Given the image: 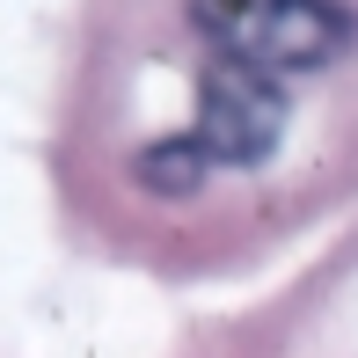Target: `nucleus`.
Wrapping results in <instances>:
<instances>
[{
    "mask_svg": "<svg viewBox=\"0 0 358 358\" xmlns=\"http://www.w3.org/2000/svg\"><path fill=\"white\" fill-rule=\"evenodd\" d=\"M205 44L256 73H300L344 44V15L329 0H190Z\"/></svg>",
    "mask_w": 358,
    "mask_h": 358,
    "instance_id": "nucleus-1",
    "label": "nucleus"
},
{
    "mask_svg": "<svg viewBox=\"0 0 358 358\" xmlns=\"http://www.w3.org/2000/svg\"><path fill=\"white\" fill-rule=\"evenodd\" d=\"M285 132V88L256 66H234V59H213L198 95V146L205 161H227V169H256L271 161V146Z\"/></svg>",
    "mask_w": 358,
    "mask_h": 358,
    "instance_id": "nucleus-2",
    "label": "nucleus"
},
{
    "mask_svg": "<svg viewBox=\"0 0 358 358\" xmlns=\"http://www.w3.org/2000/svg\"><path fill=\"white\" fill-rule=\"evenodd\" d=\"M205 169H213V161H205L198 132L139 146V183H146V190H161V198H183V190H198V183H205Z\"/></svg>",
    "mask_w": 358,
    "mask_h": 358,
    "instance_id": "nucleus-3",
    "label": "nucleus"
}]
</instances>
